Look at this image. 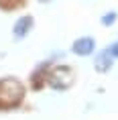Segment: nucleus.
Listing matches in <instances>:
<instances>
[{"label": "nucleus", "instance_id": "1", "mask_svg": "<svg viewBox=\"0 0 118 120\" xmlns=\"http://www.w3.org/2000/svg\"><path fill=\"white\" fill-rule=\"evenodd\" d=\"M25 96V88L19 79L14 77H6L0 82V108L16 106Z\"/></svg>", "mask_w": 118, "mask_h": 120}, {"label": "nucleus", "instance_id": "2", "mask_svg": "<svg viewBox=\"0 0 118 120\" xmlns=\"http://www.w3.org/2000/svg\"><path fill=\"white\" fill-rule=\"evenodd\" d=\"M71 82H73V71L69 69V67H65V65L55 67V69L51 71V75H49V83L53 86V88H57V90L69 88Z\"/></svg>", "mask_w": 118, "mask_h": 120}, {"label": "nucleus", "instance_id": "3", "mask_svg": "<svg viewBox=\"0 0 118 120\" xmlns=\"http://www.w3.org/2000/svg\"><path fill=\"white\" fill-rule=\"evenodd\" d=\"M94 47H96V43H94V39L92 37H81V39H77L73 43V47H71V51H73L75 55H90L94 51Z\"/></svg>", "mask_w": 118, "mask_h": 120}, {"label": "nucleus", "instance_id": "4", "mask_svg": "<svg viewBox=\"0 0 118 120\" xmlns=\"http://www.w3.org/2000/svg\"><path fill=\"white\" fill-rule=\"evenodd\" d=\"M33 29V16H20L16 22H14V26H12V31H14V37L16 39H23V37H27L29 35V31Z\"/></svg>", "mask_w": 118, "mask_h": 120}, {"label": "nucleus", "instance_id": "5", "mask_svg": "<svg viewBox=\"0 0 118 120\" xmlns=\"http://www.w3.org/2000/svg\"><path fill=\"white\" fill-rule=\"evenodd\" d=\"M94 65H96V69H98V71H108L112 67V53H110V51H102V53L96 57Z\"/></svg>", "mask_w": 118, "mask_h": 120}, {"label": "nucleus", "instance_id": "6", "mask_svg": "<svg viewBox=\"0 0 118 120\" xmlns=\"http://www.w3.org/2000/svg\"><path fill=\"white\" fill-rule=\"evenodd\" d=\"M114 22H116V12H106L104 16H102V25L110 26V25H114Z\"/></svg>", "mask_w": 118, "mask_h": 120}, {"label": "nucleus", "instance_id": "7", "mask_svg": "<svg viewBox=\"0 0 118 120\" xmlns=\"http://www.w3.org/2000/svg\"><path fill=\"white\" fill-rule=\"evenodd\" d=\"M108 51H110V53H112V57H118V41H116V43H114V45H112V47H110V49H108Z\"/></svg>", "mask_w": 118, "mask_h": 120}, {"label": "nucleus", "instance_id": "8", "mask_svg": "<svg viewBox=\"0 0 118 120\" xmlns=\"http://www.w3.org/2000/svg\"><path fill=\"white\" fill-rule=\"evenodd\" d=\"M14 2H19V0H0L2 6H8V4H14Z\"/></svg>", "mask_w": 118, "mask_h": 120}, {"label": "nucleus", "instance_id": "9", "mask_svg": "<svg viewBox=\"0 0 118 120\" xmlns=\"http://www.w3.org/2000/svg\"><path fill=\"white\" fill-rule=\"evenodd\" d=\"M41 2H49V0H41Z\"/></svg>", "mask_w": 118, "mask_h": 120}]
</instances>
